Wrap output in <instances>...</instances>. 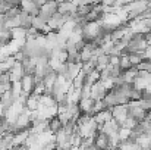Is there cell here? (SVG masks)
<instances>
[{
    "label": "cell",
    "instance_id": "1",
    "mask_svg": "<svg viewBox=\"0 0 151 150\" xmlns=\"http://www.w3.org/2000/svg\"><path fill=\"white\" fill-rule=\"evenodd\" d=\"M21 84H22V93L27 94V96H29V94L32 93V90H34V86H35V83H34V75L25 74V75L22 77V80H21Z\"/></svg>",
    "mask_w": 151,
    "mask_h": 150
},
{
    "label": "cell",
    "instance_id": "2",
    "mask_svg": "<svg viewBox=\"0 0 151 150\" xmlns=\"http://www.w3.org/2000/svg\"><path fill=\"white\" fill-rule=\"evenodd\" d=\"M62 128H63V122L60 121V118H59L57 115L49 119V130H50L53 134H56V133L60 131Z\"/></svg>",
    "mask_w": 151,
    "mask_h": 150
}]
</instances>
